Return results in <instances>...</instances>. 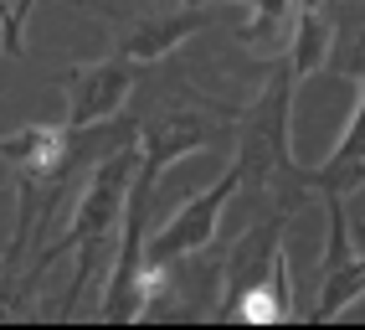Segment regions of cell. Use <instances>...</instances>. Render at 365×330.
I'll use <instances>...</instances> for the list:
<instances>
[{"instance_id": "6da1fadb", "label": "cell", "mask_w": 365, "mask_h": 330, "mask_svg": "<svg viewBox=\"0 0 365 330\" xmlns=\"http://www.w3.org/2000/svg\"><path fill=\"white\" fill-rule=\"evenodd\" d=\"M304 78L294 73V62L278 57L267 62V78L257 88V99L237 114V191H252L262 201H273V211H294L304 191L299 171L304 165L294 160V99H299Z\"/></svg>"}, {"instance_id": "7a4b0ae2", "label": "cell", "mask_w": 365, "mask_h": 330, "mask_svg": "<svg viewBox=\"0 0 365 330\" xmlns=\"http://www.w3.org/2000/svg\"><path fill=\"white\" fill-rule=\"evenodd\" d=\"M165 165L155 155L134 160L129 191H124V211H118V232H113V269H108V289L98 299V320L103 325H134L144 315V227H150V201L160 186Z\"/></svg>"}, {"instance_id": "3957f363", "label": "cell", "mask_w": 365, "mask_h": 330, "mask_svg": "<svg viewBox=\"0 0 365 330\" xmlns=\"http://www.w3.org/2000/svg\"><path fill=\"white\" fill-rule=\"evenodd\" d=\"M237 186H242L237 165H227L222 181L201 186V191L190 196V201L175 211V217L165 222V227L144 232V264H170V258H190V253L211 248V243H216V222H222L227 201L237 196Z\"/></svg>"}, {"instance_id": "277c9868", "label": "cell", "mask_w": 365, "mask_h": 330, "mask_svg": "<svg viewBox=\"0 0 365 330\" xmlns=\"http://www.w3.org/2000/svg\"><path fill=\"white\" fill-rule=\"evenodd\" d=\"M134 78H139V62L129 57H98V62H78L67 67L62 93H67V129H88L98 119H113L124 114V104L134 99Z\"/></svg>"}, {"instance_id": "5b68a950", "label": "cell", "mask_w": 365, "mask_h": 330, "mask_svg": "<svg viewBox=\"0 0 365 330\" xmlns=\"http://www.w3.org/2000/svg\"><path fill=\"white\" fill-rule=\"evenodd\" d=\"M206 21H211L206 6H180V0H175V6H160V11L118 21V26H113V52L129 57V62H160V57L175 52L185 36L206 31Z\"/></svg>"}, {"instance_id": "8992f818", "label": "cell", "mask_w": 365, "mask_h": 330, "mask_svg": "<svg viewBox=\"0 0 365 330\" xmlns=\"http://www.w3.org/2000/svg\"><path fill=\"white\" fill-rule=\"evenodd\" d=\"M360 294H365V253L345 258V264H334V269H319V299H314V310H309V325L334 320L339 310H350Z\"/></svg>"}, {"instance_id": "52a82bcc", "label": "cell", "mask_w": 365, "mask_h": 330, "mask_svg": "<svg viewBox=\"0 0 365 330\" xmlns=\"http://www.w3.org/2000/svg\"><path fill=\"white\" fill-rule=\"evenodd\" d=\"M294 16H299V0H252V21L242 26V41L247 46H273L294 31Z\"/></svg>"}, {"instance_id": "ba28073f", "label": "cell", "mask_w": 365, "mask_h": 330, "mask_svg": "<svg viewBox=\"0 0 365 330\" xmlns=\"http://www.w3.org/2000/svg\"><path fill=\"white\" fill-rule=\"evenodd\" d=\"M36 11V0H16V6H0V52L21 57L26 52V16Z\"/></svg>"}]
</instances>
